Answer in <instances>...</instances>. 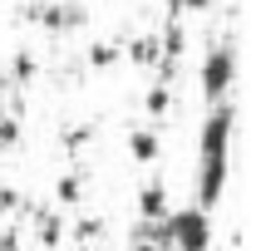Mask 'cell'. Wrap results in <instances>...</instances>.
I'll list each match as a JSON object with an SVG mask.
<instances>
[{
  "label": "cell",
  "instance_id": "9a60e30c",
  "mask_svg": "<svg viewBox=\"0 0 256 251\" xmlns=\"http://www.w3.org/2000/svg\"><path fill=\"white\" fill-rule=\"evenodd\" d=\"M15 207H25V197H20L15 188H0V217H10Z\"/></svg>",
  "mask_w": 256,
  "mask_h": 251
},
{
  "label": "cell",
  "instance_id": "7c38bea8",
  "mask_svg": "<svg viewBox=\"0 0 256 251\" xmlns=\"http://www.w3.org/2000/svg\"><path fill=\"white\" fill-rule=\"evenodd\" d=\"M54 197H60L64 207H74V202L84 197V172H69V178H60V188H54Z\"/></svg>",
  "mask_w": 256,
  "mask_h": 251
},
{
  "label": "cell",
  "instance_id": "9c48e42d",
  "mask_svg": "<svg viewBox=\"0 0 256 251\" xmlns=\"http://www.w3.org/2000/svg\"><path fill=\"white\" fill-rule=\"evenodd\" d=\"M143 108H148V118H168V108H172V89H168V84H153V89L143 94Z\"/></svg>",
  "mask_w": 256,
  "mask_h": 251
},
{
  "label": "cell",
  "instance_id": "8992f818",
  "mask_svg": "<svg viewBox=\"0 0 256 251\" xmlns=\"http://www.w3.org/2000/svg\"><path fill=\"white\" fill-rule=\"evenodd\" d=\"M162 153V133L158 128H128V158L138 162V168H153Z\"/></svg>",
  "mask_w": 256,
  "mask_h": 251
},
{
  "label": "cell",
  "instance_id": "ba28073f",
  "mask_svg": "<svg viewBox=\"0 0 256 251\" xmlns=\"http://www.w3.org/2000/svg\"><path fill=\"white\" fill-rule=\"evenodd\" d=\"M20 133H25V128H20V118H15V114L5 108V98H0V153L20 148Z\"/></svg>",
  "mask_w": 256,
  "mask_h": 251
},
{
  "label": "cell",
  "instance_id": "8fae6325",
  "mask_svg": "<svg viewBox=\"0 0 256 251\" xmlns=\"http://www.w3.org/2000/svg\"><path fill=\"white\" fill-rule=\"evenodd\" d=\"M118 60H124V50H118V44H108V40L89 44V64H94V69H114Z\"/></svg>",
  "mask_w": 256,
  "mask_h": 251
},
{
  "label": "cell",
  "instance_id": "7a4b0ae2",
  "mask_svg": "<svg viewBox=\"0 0 256 251\" xmlns=\"http://www.w3.org/2000/svg\"><path fill=\"white\" fill-rule=\"evenodd\" d=\"M162 246L168 251H212L217 246V226H212V212L207 207H172L162 217Z\"/></svg>",
  "mask_w": 256,
  "mask_h": 251
},
{
  "label": "cell",
  "instance_id": "2e32d148",
  "mask_svg": "<svg viewBox=\"0 0 256 251\" xmlns=\"http://www.w3.org/2000/svg\"><path fill=\"white\" fill-rule=\"evenodd\" d=\"M0 251H20V232H0Z\"/></svg>",
  "mask_w": 256,
  "mask_h": 251
},
{
  "label": "cell",
  "instance_id": "6da1fadb",
  "mask_svg": "<svg viewBox=\"0 0 256 251\" xmlns=\"http://www.w3.org/2000/svg\"><path fill=\"white\" fill-rule=\"evenodd\" d=\"M232 138H236V104H212L197 128V207H217L232 182Z\"/></svg>",
  "mask_w": 256,
  "mask_h": 251
},
{
  "label": "cell",
  "instance_id": "5bb4252c",
  "mask_svg": "<svg viewBox=\"0 0 256 251\" xmlns=\"http://www.w3.org/2000/svg\"><path fill=\"white\" fill-rule=\"evenodd\" d=\"M89 138H94V128H89V124H74L69 133H64V148H84Z\"/></svg>",
  "mask_w": 256,
  "mask_h": 251
},
{
  "label": "cell",
  "instance_id": "52a82bcc",
  "mask_svg": "<svg viewBox=\"0 0 256 251\" xmlns=\"http://www.w3.org/2000/svg\"><path fill=\"white\" fill-rule=\"evenodd\" d=\"M34 242L44 251L64 246V212H34Z\"/></svg>",
  "mask_w": 256,
  "mask_h": 251
},
{
  "label": "cell",
  "instance_id": "277c9868",
  "mask_svg": "<svg viewBox=\"0 0 256 251\" xmlns=\"http://www.w3.org/2000/svg\"><path fill=\"white\" fill-rule=\"evenodd\" d=\"M30 20L40 30H50V34H64V30H79V25H84V10H79L74 0H44V5L30 10Z\"/></svg>",
  "mask_w": 256,
  "mask_h": 251
},
{
  "label": "cell",
  "instance_id": "3957f363",
  "mask_svg": "<svg viewBox=\"0 0 256 251\" xmlns=\"http://www.w3.org/2000/svg\"><path fill=\"white\" fill-rule=\"evenodd\" d=\"M236 74H242V60H236V44H212L202 64H197V89L207 104H226L232 89H236Z\"/></svg>",
  "mask_w": 256,
  "mask_h": 251
},
{
  "label": "cell",
  "instance_id": "4fadbf2b",
  "mask_svg": "<svg viewBox=\"0 0 256 251\" xmlns=\"http://www.w3.org/2000/svg\"><path fill=\"white\" fill-rule=\"evenodd\" d=\"M10 74H15L20 84H30L34 74H40V60H34L30 50H20V54H15V64H10Z\"/></svg>",
  "mask_w": 256,
  "mask_h": 251
},
{
  "label": "cell",
  "instance_id": "5b68a950",
  "mask_svg": "<svg viewBox=\"0 0 256 251\" xmlns=\"http://www.w3.org/2000/svg\"><path fill=\"white\" fill-rule=\"evenodd\" d=\"M172 212V202H168V182L162 178H148L143 188H138V222H162Z\"/></svg>",
  "mask_w": 256,
  "mask_h": 251
},
{
  "label": "cell",
  "instance_id": "30bf717a",
  "mask_svg": "<svg viewBox=\"0 0 256 251\" xmlns=\"http://www.w3.org/2000/svg\"><path fill=\"white\" fill-rule=\"evenodd\" d=\"M128 60H133V64H162V50H158V40H153V34L133 40V44H128Z\"/></svg>",
  "mask_w": 256,
  "mask_h": 251
}]
</instances>
